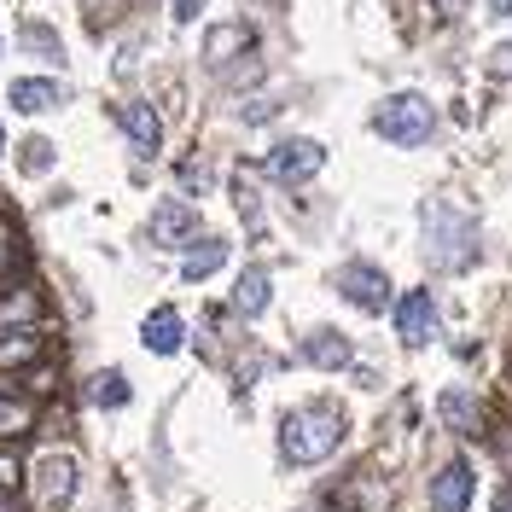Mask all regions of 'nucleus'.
Returning a JSON list of instances; mask_svg holds the SVG:
<instances>
[{
    "label": "nucleus",
    "instance_id": "4",
    "mask_svg": "<svg viewBox=\"0 0 512 512\" xmlns=\"http://www.w3.org/2000/svg\"><path fill=\"white\" fill-rule=\"evenodd\" d=\"M338 297L355 303L361 315H384L390 309V280H384L379 262H344L338 268Z\"/></svg>",
    "mask_w": 512,
    "mask_h": 512
},
{
    "label": "nucleus",
    "instance_id": "6",
    "mask_svg": "<svg viewBox=\"0 0 512 512\" xmlns=\"http://www.w3.org/2000/svg\"><path fill=\"white\" fill-rule=\"evenodd\" d=\"M204 233H198V210L192 204H181V198H163L158 210H152V245H163V251H181V245H198Z\"/></svg>",
    "mask_w": 512,
    "mask_h": 512
},
{
    "label": "nucleus",
    "instance_id": "24",
    "mask_svg": "<svg viewBox=\"0 0 512 512\" xmlns=\"http://www.w3.org/2000/svg\"><path fill=\"white\" fill-rule=\"evenodd\" d=\"M35 315V291H12V297H0V326L6 320H30Z\"/></svg>",
    "mask_w": 512,
    "mask_h": 512
},
{
    "label": "nucleus",
    "instance_id": "5",
    "mask_svg": "<svg viewBox=\"0 0 512 512\" xmlns=\"http://www.w3.org/2000/svg\"><path fill=\"white\" fill-rule=\"evenodd\" d=\"M320 163H326V146H320V140H280V146L268 152V175L286 181V187H297V181H315Z\"/></svg>",
    "mask_w": 512,
    "mask_h": 512
},
{
    "label": "nucleus",
    "instance_id": "1",
    "mask_svg": "<svg viewBox=\"0 0 512 512\" xmlns=\"http://www.w3.org/2000/svg\"><path fill=\"white\" fill-rule=\"evenodd\" d=\"M419 233H425V256L437 268H472L478 262V222L466 210H454L448 198H431L419 210Z\"/></svg>",
    "mask_w": 512,
    "mask_h": 512
},
{
    "label": "nucleus",
    "instance_id": "14",
    "mask_svg": "<svg viewBox=\"0 0 512 512\" xmlns=\"http://www.w3.org/2000/svg\"><path fill=\"white\" fill-rule=\"evenodd\" d=\"M251 47H256V35L245 30V24H222V30L204 35V59L216 64V70H222L227 59H239V53H251Z\"/></svg>",
    "mask_w": 512,
    "mask_h": 512
},
{
    "label": "nucleus",
    "instance_id": "30",
    "mask_svg": "<svg viewBox=\"0 0 512 512\" xmlns=\"http://www.w3.org/2000/svg\"><path fill=\"white\" fill-rule=\"evenodd\" d=\"M0 512H18V501H6V495H0Z\"/></svg>",
    "mask_w": 512,
    "mask_h": 512
},
{
    "label": "nucleus",
    "instance_id": "16",
    "mask_svg": "<svg viewBox=\"0 0 512 512\" xmlns=\"http://www.w3.org/2000/svg\"><path fill=\"white\" fill-rule=\"evenodd\" d=\"M222 262H227V239H198V245L181 256V280H187V286H198V280H210Z\"/></svg>",
    "mask_w": 512,
    "mask_h": 512
},
{
    "label": "nucleus",
    "instance_id": "2",
    "mask_svg": "<svg viewBox=\"0 0 512 512\" xmlns=\"http://www.w3.org/2000/svg\"><path fill=\"white\" fill-rule=\"evenodd\" d=\"M338 443H344V414L326 408V402L320 408H297V414L280 419V454H286L291 466H315Z\"/></svg>",
    "mask_w": 512,
    "mask_h": 512
},
{
    "label": "nucleus",
    "instance_id": "7",
    "mask_svg": "<svg viewBox=\"0 0 512 512\" xmlns=\"http://www.w3.org/2000/svg\"><path fill=\"white\" fill-rule=\"evenodd\" d=\"M30 483H35V501H41L47 512H59L64 501L76 495V460H70V454H41Z\"/></svg>",
    "mask_w": 512,
    "mask_h": 512
},
{
    "label": "nucleus",
    "instance_id": "28",
    "mask_svg": "<svg viewBox=\"0 0 512 512\" xmlns=\"http://www.w3.org/2000/svg\"><path fill=\"white\" fill-rule=\"evenodd\" d=\"M489 512H512V483L501 489V495H495V507H489Z\"/></svg>",
    "mask_w": 512,
    "mask_h": 512
},
{
    "label": "nucleus",
    "instance_id": "23",
    "mask_svg": "<svg viewBox=\"0 0 512 512\" xmlns=\"http://www.w3.org/2000/svg\"><path fill=\"white\" fill-rule=\"evenodd\" d=\"M18 158H24V169H30V175H47V169H53V140H41V134H30Z\"/></svg>",
    "mask_w": 512,
    "mask_h": 512
},
{
    "label": "nucleus",
    "instance_id": "25",
    "mask_svg": "<svg viewBox=\"0 0 512 512\" xmlns=\"http://www.w3.org/2000/svg\"><path fill=\"white\" fill-rule=\"evenodd\" d=\"M12 262H18V233L0 222V291H6V280H12Z\"/></svg>",
    "mask_w": 512,
    "mask_h": 512
},
{
    "label": "nucleus",
    "instance_id": "17",
    "mask_svg": "<svg viewBox=\"0 0 512 512\" xmlns=\"http://www.w3.org/2000/svg\"><path fill=\"white\" fill-rule=\"evenodd\" d=\"M268 297H274L268 268H245V274H239V286H233V309H239V315H262V309H268Z\"/></svg>",
    "mask_w": 512,
    "mask_h": 512
},
{
    "label": "nucleus",
    "instance_id": "9",
    "mask_svg": "<svg viewBox=\"0 0 512 512\" xmlns=\"http://www.w3.org/2000/svg\"><path fill=\"white\" fill-rule=\"evenodd\" d=\"M472 489H478L472 460H448V466H437V478H431V512H466L472 507Z\"/></svg>",
    "mask_w": 512,
    "mask_h": 512
},
{
    "label": "nucleus",
    "instance_id": "19",
    "mask_svg": "<svg viewBox=\"0 0 512 512\" xmlns=\"http://www.w3.org/2000/svg\"><path fill=\"white\" fill-rule=\"evenodd\" d=\"M88 396H94L99 408H123L128 402V379L123 373H99V379L88 384Z\"/></svg>",
    "mask_w": 512,
    "mask_h": 512
},
{
    "label": "nucleus",
    "instance_id": "13",
    "mask_svg": "<svg viewBox=\"0 0 512 512\" xmlns=\"http://www.w3.org/2000/svg\"><path fill=\"white\" fill-rule=\"evenodd\" d=\"M437 414H443V425L460 431V437H478L483 431V408H478L472 390H443V396H437Z\"/></svg>",
    "mask_w": 512,
    "mask_h": 512
},
{
    "label": "nucleus",
    "instance_id": "8",
    "mask_svg": "<svg viewBox=\"0 0 512 512\" xmlns=\"http://www.w3.org/2000/svg\"><path fill=\"white\" fill-rule=\"evenodd\" d=\"M396 338H402L408 350H425V344L437 338V303H431V291L414 286L396 303Z\"/></svg>",
    "mask_w": 512,
    "mask_h": 512
},
{
    "label": "nucleus",
    "instance_id": "29",
    "mask_svg": "<svg viewBox=\"0 0 512 512\" xmlns=\"http://www.w3.org/2000/svg\"><path fill=\"white\" fill-rule=\"evenodd\" d=\"M489 12H495V18H507V12H512V0H489Z\"/></svg>",
    "mask_w": 512,
    "mask_h": 512
},
{
    "label": "nucleus",
    "instance_id": "22",
    "mask_svg": "<svg viewBox=\"0 0 512 512\" xmlns=\"http://www.w3.org/2000/svg\"><path fill=\"white\" fill-rule=\"evenodd\" d=\"M30 425H35L30 402H0V437H24Z\"/></svg>",
    "mask_w": 512,
    "mask_h": 512
},
{
    "label": "nucleus",
    "instance_id": "18",
    "mask_svg": "<svg viewBox=\"0 0 512 512\" xmlns=\"http://www.w3.org/2000/svg\"><path fill=\"white\" fill-rule=\"evenodd\" d=\"M24 47H30L35 59H47V64H64V47H59V35L47 30V24H24Z\"/></svg>",
    "mask_w": 512,
    "mask_h": 512
},
{
    "label": "nucleus",
    "instance_id": "11",
    "mask_svg": "<svg viewBox=\"0 0 512 512\" xmlns=\"http://www.w3.org/2000/svg\"><path fill=\"white\" fill-rule=\"evenodd\" d=\"M140 344H146L152 355H181V350H187V320L163 303V309H152V315H146V326H140Z\"/></svg>",
    "mask_w": 512,
    "mask_h": 512
},
{
    "label": "nucleus",
    "instance_id": "3",
    "mask_svg": "<svg viewBox=\"0 0 512 512\" xmlns=\"http://www.w3.org/2000/svg\"><path fill=\"white\" fill-rule=\"evenodd\" d=\"M373 128H379L390 146H425L437 134V111H431L425 94H390L373 111Z\"/></svg>",
    "mask_w": 512,
    "mask_h": 512
},
{
    "label": "nucleus",
    "instance_id": "12",
    "mask_svg": "<svg viewBox=\"0 0 512 512\" xmlns=\"http://www.w3.org/2000/svg\"><path fill=\"white\" fill-rule=\"evenodd\" d=\"M303 361H315V367H326V373H338V367H350L355 350L344 332H332V326H315L309 338H303Z\"/></svg>",
    "mask_w": 512,
    "mask_h": 512
},
{
    "label": "nucleus",
    "instance_id": "10",
    "mask_svg": "<svg viewBox=\"0 0 512 512\" xmlns=\"http://www.w3.org/2000/svg\"><path fill=\"white\" fill-rule=\"evenodd\" d=\"M117 123H123L128 146H134L140 158H158V146H163V123H158V111H152L146 99H128L123 111H117Z\"/></svg>",
    "mask_w": 512,
    "mask_h": 512
},
{
    "label": "nucleus",
    "instance_id": "27",
    "mask_svg": "<svg viewBox=\"0 0 512 512\" xmlns=\"http://www.w3.org/2000/svg\"><path fill=\"white\" fill-rule=\"evenodd\" d=\"M495 70H501V76H512V41L501 47V53H495Z\"/></svg>",
    "mask_w": 512,
    "mask_h": 512
},
{
    "label": "nucleus",
    "instance_id": "20",
    "mask_svg": "<svg viewBox=\"0 0 512 512\" xmlns=\"http://www.w3.org/2000/svg\"><path fill=\"white\" fill-rule=\"evenodd\" d=\"M35 350H41L35 326H18V338H0V367H12V361H30Z\"/></svg>",
    "mask_w": 512,
    "mask_h": 512
},
{
    "label": "nucleus",
    "instance_id": "21",
    "mask_svg": "<svg viewBox=\"0 0 512 512\" xmlns=\"http://www.w3.org/2000/svg\"><path fill=\"white\" fill-rule=\"evenodd\" d=\"M233 204H239V216L251 222V233H262V204H256L251 175H233Z\"/></svg>",
    "mask_w": 512,
    "mask_h": 512
},
{
    "label": "nucleus",
    "instance_id": "15",
    "mask_svg": "<svg viewBox=\"0 0 512 512\" xmlns=\"http://www.w3.org/2000/svg\"><path fill=\"white\" fill-rule=\"evenodd\" d=\"M6 99H12L18 111H53V105H64V88L59 82H47V76H18Z\"/></svg>",
    "mask_w": 512,
    "mask_h": 512
},
{
    "label": "nucleus",
    "instance_id": "26",
    "mask_svg": "<svg viewBox=\"0 0 512 512\" xmlns=\"http://www.w3.org/2000/svg\"><path fill=\"white\" fill-rule=\"evenodd\" d=\"M169 12H175V24H192L204 12V0H169Z\"/></svg>",
    "mask_w": 512,
    "mask_h": 512
}]
</instances>
